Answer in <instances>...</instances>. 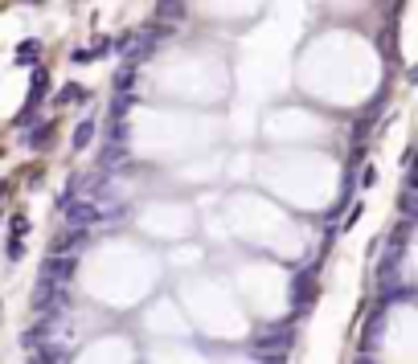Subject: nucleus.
I'll return each mask as SVG.
<instances>
[{
  "label": "nucleus",
  "instance_id": "obj_1",
  "mask_svg": "<svg viewBox=\"0 0 418 364\" xmlns=\"http://www.w3.org/2000/svg\"><path fill=\"white\" fill-rule=\"evenodd\" d=\"M316 270H312V266H303L300 274H296V287H291V307H296V311H308V307H312V303H316Z\"/></svg>",
  "mask_w": 418,
  "mask_h": 364
},
{
  "label": "nucleus",
  "instance_id": "obj_2",
  "mask_svg": "<svg viewBox=\"0 0 418 364\" xmlns=\"http://www.w3.org/2000/svg\"><path fill=\"white\" fill-rule=\"evenodd\" d=\"M103 217H107V209L95 205V200H70L66 205L70 230H86V225H95V221H103Z\"/></svg>",
  "mask_w": 418,
  "mask_h": 364
},
{
  "label": "nucleus",
  "instance_id": "obj_3",
  "mask_svg": "<svg viewBox=\"0 0 418 364\" xmlns=\"http://www.w3.org/2000/svg\"><path fill=\"white\" fill-rule=\"evenodd\" d=\"M46 90H50V74H46V70H33V86H29V102H25V115H21V127H29V119H33L37 102L46 99Z\"/></svg>",
  "mask_w": 418,
  "mask_h": 364
},
{
  "label": "nucleus",
  "instance_id": "obj_4",
  "mask_svg": "<svg viewBox=\"0 0 418 364\" xmlns=\"http://www.w3.org/2000/svg\"><path fill=\"white\" fill-rule=\"evenodd\" d=\"M41 274L66 287V282H70V274H74V254H53V258H46V266H41Z\"/></svg>",
  "mask_w": 418,
  "mask_h": 364
},
{
  "label": "nucleus",
  "instance_id": "obj_5",
  "mask_svg": "<svg viewBox=\"0 0 418 364\" xmlns=\"http://www.w3.org/2000/svg\"><path fill=\"white\" fill-rule=\"evenodd\" d=\"M156 17L164 21V25H181L184 21V0H160V4H156Z\"/></svg>",
  "mask_w": 418,
  "mask_h": 364
},
{
  "label": "nucleus",
  "instance_id": "obj_6",
  "mask_svg": "<svg viewBox=\"0 0 418 364\" xmlns=\"http://www.w3.org/2000/svg\"><path fill=\"white\" fill-rule=\"evenodd\" d=\"M37 53H41V41H21L17 46V66H37Z\"/></svg>",
  "mask_w": 418,
  "mask_h": 364
},
{
  "label": "nucleus",
  "instance_id": "obj_7",
  "mask_svg": "<svg viewBox=\"0 0 418 364\" xmlns=\"http://www.w3.org/2000/svg\"><path fill=\"white\" fill-rule=\"evenodd\" d=\"M95 132H99V123H95V119H83V123H78V127H74V148L83 151L86 144H90V139H95Z\"/></svg>",
  "mask_w": 418,
  "mask_h": 364
},
{
  "label": "nucleus",
  "instance_id": "obj_8",
  "mask_svg": "<svg viewBox=\"0 0 418 364\" xmlns=\"http://www.w3.org/2000/svg\"><path fill=\"white\" fill-rule=\"evenodd\" d=\"M58 102H62V107H70V102H86V86H78V82L62 86V95H58Z\"/></svg>",
  "mask_w": 418,
  "mask_h": 364
},
{
  "label": "nucleus",
  "instance_id": "obj_9",
  "mask_svg": "<svg viewBox=\"0 0 418 364\" xmlns=\"http://www.w3.org/2000/svg\"><path fill=\"white\" fill-rule=\"evenodd\" d=\"M53 135V127L50 123H46V127H41V132H33V139H29V144H33V148H41V144H46V139H50Z\"/></svg>",
  "mask_w": 418,
  "mask_h": 364
},
{
  "label": "nucleus",
  "instance_id": "obj_10",
  "mask_svg": "<svg viewBox=\"0 0 418 364\" xmlns=\"http://www.w3.org/2000/svg\"><path fill=\"white\" fill-rule=\"evenodd\" d=\"M70 62H74V66H86V62H95V58H90V50H74L70 53Z\"/></svg>",
  "mask_w": 418,
  "mask_h": 364
},
{
  "label": "nucleus",
  "instance_id": "obj_11",
  "mask_svg": "<svg viewBox=\"0 0 418 364\" xmlns=\"http://www.w3.org/2000/svg\"><path fill=\"white\" fill-rule=\"evenodd\" d=\"M111 50V41H107V37H99V41H95V46H90V58H103V53Z\"/></svg>",
  "mask_w": 418,
  "mask_h": 364
},
{
  "label": "nucleus",
  "instance_id": "obj_12",
  "mask_svg": "<svg viewBox=\"0 0 418 364\" xmlns=\"http://www.w3.org/2000/svg\"><path fill=\"white\" fill-rule=\"evenodd\" d=\"M9 258H13V262L21 258V237H13V242H9Z\"/></svg>",
  "mask_w": 418,
  "mask_h": 364
},
{
  "label": "nucleus",
  "instance_id": "obj_13",
  "mask_svg": "<svg viewBox=\"0 0 418 364\" xmlns=\"http://www.w3.org/2000/svg\"><path fill=\"white\" fill-rule=\"evenodd\" d=\"M382 4H390V9H398V4H402V0H382Z\"/></svg>",
  "mask_w": 418,
  "mask_h": 364
},
{
  "label": "nucleus",
  "instance_id": "obj_14",
  "mask_svg": "<svg viewBox=\"0 0 418 364\" xmlns=\"http://www.w3.org/2000/svg\"><path fill=\"white\" fill-rule=\"evenodd\" d=\"M29 4H41V0H29Z\"/></svg>",
  "mask_w": 418,
  "mask_h": 364
}]
</instances>
